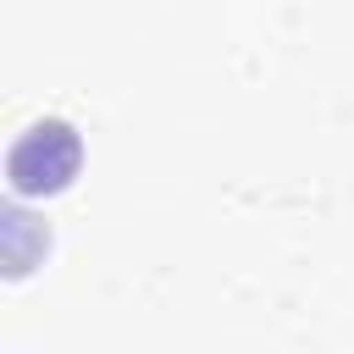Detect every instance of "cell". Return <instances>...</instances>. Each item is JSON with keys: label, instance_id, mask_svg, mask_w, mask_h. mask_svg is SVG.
<instances>
[{"label": "cell", "instance_id": "cell-1", "mask_svg": "<svg viewBox=\"0 0 354 354\" xmlns=\"http://www.w3.org/2000/svg\"><path fill=\"white\" fill-rule=\"evenodd\" d=\"M77 171H83V133H77L72 122H61V116L33 122V127L11 144V155H6V183H11V194H22V199L61 194V188H72Z\"/></svg>", "mask_w": 354, "mask_h": 354}]
</instances>
